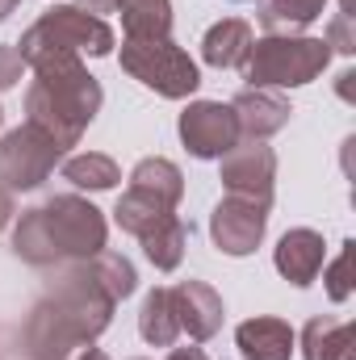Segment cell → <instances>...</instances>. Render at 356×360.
I'll list each match as a JSON object with an SVG mask.
<instances>
[{
  "mask_svg": "<svg viewBox=\"0 0 356 360\" xmlns=\"http://www.w3.org/2000/svg\"><path fill=\"white\" fill-rule=\"evenodd\" d=\"M113 293L101 285L89 260H76L55 276L51 293L34 302L21 348L30 360H72L80 348L96 344L113 323Z\"/></svg>",
  "mask_w": 356,
  "mask_h": 360,
  "instance_id": "obj_1",
  "label": "cell"
},
{
  "mask_svg": "<svg viewBox=\"0 0 356 360\" xmlns=\"http://www.w3.org/2000/svg\"><path fill=\"white\" fill-rule=\"evenodd\" d=\"M109 239L105 214L76 197V193H55L42 205L21 210V222L13 226V252L30 269H59L92 260Z\"/></svg>",
  "mask_w": 356,
  "mask_h": 360,
  "instance_id": "obj_2",
  "label": "cell"
},
{
  "mask_svg": "<svg viewBox=\"0 0 356 360\" xmlns=\"http://www.w3.org/2000/svg\"><path fill=\"white\" fill-rule=\"evenodd\" d=\"M30 68H34V80L25 89L30 122L46 130L63 151L76 147L105 105L96 76L80 63V55H42Z\"/></svg>",
  "mask_w": 356,
  "mask_h": 360,
  "instance_id": "obj_3",
  "label": "cell"
},
{
  "mask_svg": "<svg viewBox=\"0 0 356 360\" xmlns=\"http://www.w3.org/2000/svg\"><path fill=\"white\" fill-rule=\"evenodd\" d=\"M331 63V46L306 34H265L252 38L239 72L248 89H302L319 80Z\"/></svg>",
  "mask_w": 356,
  "mask_h": 360,
  "instance_id": "obj_4",
  "label": "cell"
},
{
  "mask_svg": "<svg viewBox=\"0 0 356 360\" xmlns=\"http://www.w3.org/2000/svg\"><path fill=\"white\" fill-rule=\"evenodd\" d=\"M117 46L113 30L105 17H92L80 4H55L51 13H42L17 42L21 63H38L42 55H109Z\"/></svg>",
  "mask_w": 356,
  "mask_h": 360,
  "instance_id": "obj_5",
  "label": "cell"
},
{
  "mask_svg": "<svg viewBox=\"0 0 356 360\" xmlns=\"http://www.w3.org/2000/svg\"><path fill=\"white\" fill-rule=\"evenodd\" d=\"M122 72L134 76L155 96H168V101H184L201 84L197 63L172 38H126L122 42Z\"/></svg>",
  "mask_w": 356,
  "mask_h": 360,
  "instance_id": "obj_6",
  "label": "cell"
},
{
  "mask_svg": "<svg viewBox=\"0 0 356 360\" xmlns=\"http://www.w3.org/2000/svg\"><path fill=\"white\" fill-rule=\"evenodd\" d=\"M59 160H63V147L46 130L25 122L0 139V184L8 193H30L55 172Z\"/></svg>",
  "mask_w": 356,
  "mask_h": 360,
  "instance_id": "obj_7",
  "label": "cell"
},
{
  "mask_svg": "<svg viewBox=\"0 0 356 360\" xmlns=\"http://www.w3.org/2000/svg\"><path fill=\"white\" fill-rule=\"evenodd\" d=\"M180 143L193 160H222L235 143H239V126H235V113L231 105L222 101H193L184 105L177 122Z\"/></svg>",
  "mask_w": 356,
  "mask_h": 360,
  "instance_id": "obj_8",
  "label": "cell"
},
{
  "mask_svg": "<svg viewBox=\"0 0 356 360\" xmlns=\"http://www.w3.org/2000/svg\"><path fill=\"white\" fill-rule=\"evenodd\" d=\"M222 188L227 197H243V201H256V205H272V193H276V155L265 143H235L227 155H222Z\"/></svg>",
  "mask_w": 356,
  "mask_h": 360,
  "instance_id": "obj_9",
  "label": "cell"
},
{
  "mask_svg": "<svg viewBox=\"0 0 356 360\" xmlns=\"http://www.w3.org/2000/svg\"><path fill=\"white\" fill-rule=\"evenodd\" d=\"M268 210L243 197H222L210 214V239L222 256H252L265 243Z\"/></svg>",
  "mask_w": 356,
  "mask_h": 360,
  "instance_id": "obj_10",
  "label": "cell"
},
{
  "mask_svg": "<svg viewBox=\"0 0 356 360\" xmlns=\"http://www.w3.org/2000/svg\"><path fill=\"white\" fill-rule=\"evenodd\" d=\"M168 293H172V310H177L180 335H189L193 344H205V340H214L222 331L227 310H222L218 289H210L205 281H180Z\"/></svg>",
  "mask_w": 356,
  "mask_h": 360,
  "instance_id": "obj_11",
  "label": "cell"
},
{
  "mask_svg": "<svg viewBox=\"0 0 356 360\" xmlns=\"http://www.w3.org/2000/svg\"><path fill=\"white\" fill-rule=\"evenodd\" d=\"M272 264H276V272H281L289 285L306 289V285L323 272V264H327V243H323L319 231L293 226V231L281 235V243H276V252H272Z\"/></svg>",
  "mask_w": 356,
  "mask_h": 360,
  "instance_id": "obj_12",
  "label": "cell"
},
{
  "mask_svg": "<svg viewBox=\"0 0 356 360\" xmlns=\"http://www.w3.org/2000/svg\"><path fill=\"white\" fill-rule=\"evenodd\" d=\"M231 113H235V126H239V139L248 143H265L268 134L285 130L289 122V101L272 89H243L231 101Z\"/></svg>",
  "mask_w": 356,
  "mask_h": 360,
  "instance_id": "obj_13",
  "label": "cell"
},
{
  "mask_svg": "<svg viewBox=\"0 0 356 360\" xmlns=\"http://www.w3.org/2000/svg\"><path fill=\"white\" fill-rule=\"evenodd\" d=\"M235 348L243 360H289L298 348V335L285 319L256 314V319L235 327Z\"/></svg>",
  "mask_w": 356,
  "mask_h": 360,
  "instance_id": "obj_14",
  "label": "cell"
},
{
  "mask_svg": "<svg viewBox=\"0 0 356 360\" xmlns=\"http://www.w3.org/2000/svg\"><path fill=\"white\" fill-rule=\"evenodd\" d=\"M248 46H252V25L243 21V17H227V21H218V25H210L205 30V38H201V59L210 63V68H239L243 63V55H248Z\"/></svg>",
  "mask_w": 356,
  "mask_h": 360,
  "instance_id": "obj_15",
  "label": "cell"
},
{
  "mask_svg": "<svg viewBox=\"0 0 356 360\" xmlns=\"http://www.w3.org/2000/svg\"><path fill=\"white\" fill-rule=\"evenodd\" d=\"M302 360H352V323L340 319H310L302 327Z\"/></svg>",
  "mask_w": 356,
  "mask_h": 360,
  "instance_id": "obj_16",
  "label": "cell"
},
{
  "mask_svg": "<svg viewBox=\"0 0 356 360\" xmlns=\"http://www.w3.org/2000/svg\"><path fill=\"white\" fill-rule=\"evenodd\" d=\"M130 188H139V193L164 201L168 210H177L180 197H184V176H180V168L172 164V160H164V155H147V160L134 164V172H130Z\"/></svg>",
  "mask_w": 356,
  "mask_h": 360,
  "instance_id": "obj_17",
  "label": "cell"
},
{
  "mask_svg": "<svg viewBox=\"0 0 356 360\" xmlns=\"http://www.w3.org/2000/svg\"><path fill=\"white\" fill-rule=\"evenodd\" d=\"M126 38H172V0H113Z\"/></svg>",
  "mask_w": 356,
  "mask_h": 360,
  "instance_id": "obj_18",
  "label": "cell"
},
{
  "mask_svg": "<svg viewBox=\"0 0 356 360\" xmlns=\"http://www.w3.org/2000/svg\"><path fill=\"white\" fill-rule=\"evenodd\" d=\"M139 243H143V256L155 264L160 272H172L180 269V260H184V248H189V226L180 222L177 214H168V218H160L147 235H139Z\"/></svg>",
  "mask_w": 356,
  "mask_h": 360,
  "instance_id": "obj_19",
  "label": "cell"
},
{
  "mask_svg": "<svg viewBox=\"0 0 356 360\" xmlns=\"http://www.w3.org/2000/svg\"><path fill=\"white\" fill-rule=\"evenodd\" d=\"M139 335H143L151 348H172V344H177V335H180L177 310H172V293H168L164 285L143 297V306H139Z\"/></svg>",
  "mask_w": 356,
  "mask_h": 360,
  "instance_id": "obj_20",
  "label": "cell"
},
{
  "mask_svg": "<svg viewBox=\"0 0 356 360\" xmlns=\"http://www.w3.org/2000/svg\"><path fill=\"white\" fill-rule=\"evenodd\" d=\"M327 0H260V25L268 34H302L323 17Z\"/></svg>",
  "mask_w": 356,
  "mask_h": 360,
  "instance_id": "obj_21",
  "label": "cell"
},
{
  "mask_svg": "<svg viewBox=\"0 0 356 360\" xmlns=\"http://www.w3.org/2000/svg\"><path fill=\"white\" fill-rule=\"evenodd\" d=\"M168 214H177V210H168L164 201H155V197H147V193H139V188H126L122 197H117V205H113V222L126 231V235H147L160 218H168Z\"/></svg>",
  "mask_w": 356,
  "mask_h": 360,
  "instance_id": "obj_22",
  "label": "cell"
},
{
  "mask_svg": "<svg viewBox=\"0 0 356 360\" xmlns=\"http://www.w3.org/2000/svg\"><path fill=\"white\" fill-rule=\"evenodd\" d=\"M63 180H68V184H76V188L105 193V188H113V184L122 180V168H117L109 155H101V151H84V155L63 160Z\"/></svg>",
  "mask_w": 356,
  "mask_h": 360,
  "instance_id": "obj_23",
  "label": "cell"
},
{
  "mask_svg": "<svg viewBox=\"0 0 356 360\" xmlns=\"http://www.w3.org/2000/svg\"><path fill=\"white\" fill-rule=\"evenodd\" d=\"M89 264H92V272L101 276V285L113 293V302H122V297H130V293L139 289V272H134V264H130L122 252H109V248H101Z\"/></svg>",
  "mask_w": 356,
  "mask_h": 360,
  "instance_id": "obj_24",
  "label": "cell"
},
{
  "mask_svg": "<svg viewBox=\"0 0 356 360\" xmlns=\"http://www.w3.org/2000/svg\"><path fill=\"white\" fill-rule=\"evenodd\" d=\"M352 239L340 248V256L331 264H323V281H327V297L331 302H348L352 297Z\"/></svg>",
  "mask_w": 356,
  "mask_h": 360,
  "instance_id": "obj_25",
  "label": "cell"
},
{
  "mask_svg": "<svg viewBox=\"0 0 356 360\" xmlns=\"http://www.w3.org/2000/svg\"><path fill=\"white\" fill-rule=\"evenodd\" d=\"M331 51H340V55H356V34H352V17H331V25H327V38H323Z\"/></svg>",
  "mask_w": 356,
  "mask_h": 360,
  "instance_id": "obj_26",
  "label": "cell"
},
{
  "mask_svg": "<svg viewBox=\"0 0 356 360\" xmlns=\"http://www.w3.org/2000/svg\"><path fill=\"white\" fill-rule=\"evenodd\" d=\"M21 72H25V63H21V55H17V46H4V42H0V92L13 89V84H21Z\"/></svg>",
  "mask_w": 356,
  "mask_h": 360,
  "instance_id": "obj_27",
  "label": "cell"
},
{
  "mask_svg": "<svg viewBox=\"0 0 356 360\" xmlns=\"http://www.w3.org/2000/svg\"><path fill=\"white\" fill-rule=\"evenodd\" d=\"M13 214H17V205H13V193H8V188L0 184V231H4L8 222H13Z\"/></svg>",
  "mask_w": 356,
  "mask_h": 360,
  "instance_id": "obj_28",
  "label": "cell"
},
{
  "mask_svg": "<svg viewBox=\"0 0 356 360\" xmlns=\"http://www.w3.org/2000/svg\"><path fill=\"white\" fill-rule=\"evenodd\" d=\"M84 13H92V17H101V13H113V0H76Z\"/></svg>",
  "mask_w": 356,
  "mask_h": 360,
  "instance_id": "obj_29",
  "label": "cell"
},
{
  "mask_svg": "<svg viewBox=\"0 0 356 360\" xmlns=\"http://www.w3.org/2000/svg\"><path fill=\"white\" fill-rule=\"evenodd\" d=\"M164 360H210V356H205L201 348H172Z\"/></svg>",
  "mask_w": 356,
  "mask_h": 360,
  "instance_id": "obj_30",
  "label": "cell"
},
{
  "mask_svg": "<svg viewBox=\"0 0 356 360\" xmlns=\"http://www.w3.org/2000/svg\"><path fill=\"white\" fill-rule=\"evenodd\" d=\"M72 360H109V356H105L101 348H92V344H89V348H80V352H76Z\"/></svg>",
  "mask_w": 356,
  "mask_h": 360,
  "instance_id": "obj_31",
  "label": "cell"
},
{
  "mask_svg": "<svg viewBox=\"0 0 356 360\" xmlns=\"http://www.w3.org/2000/svg\"><path fill=\"white\" fill-rule=\"evenodd\" d=\"M17 4H21V0H0V21H8V13H13Z\"/></svg>",
  "mask_w": 356,
  "mask_h": 360,
  "instance_id": "obj_32",
  "label": "cell"
},
{
  "mask_svg": "<svg viewBox=\"0 0 356 360\" xmlns=\"http://www.w3.org/2000/svg\"><path fill=\"white\" fill-rule=\"evenodd\" d=\"M340 8H344V17H352V0H340Z\"/></svg>",
  "mask_w": 356,
  "mask_h": 360,
  "instance_id": "obj_33",
  "label": "cell"
},
{
  "mask_svg": "<svg viewBox=\"0 0 356 360\" xmlns=\"http://www.w3.org/2000/svg\"><path fill=\"white\" fill-rule=\"evenodd\" d=\"M0 122H4V109H0Z\"/></svg>",
  "mask_w": 356,
  "mask_h": 360,
  "instance_id": "obj_34",
  "label": "cell"
},
{
  "mask_svg": "<svg viewBox=\"0 0 356 360\" xmlns=\"http://www.w3.org/2000/svg\"><path fill=\"white\" fill-rule=\"evenodd\" d=\"M139 360H143V356H139Z\"/></svg>",
  "mask_w": 356,
  "mask_h": 360,
  "instance_id": "obj_35",
  "label": "cell"
}]
</instances>
